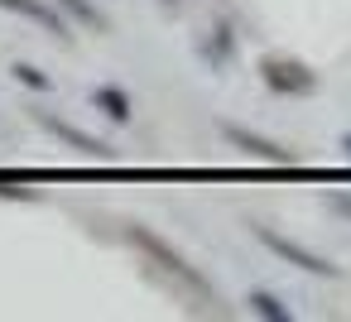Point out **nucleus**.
<instances>
[{
	"mask_svg": "<svg viewBox=\"0 0 351 322\" xmlns=\"http://www.w3.org/2000/svg\"><path fill=\"white\" fill-rule=\"evenodd\" d=\"M125 236H130V245H140V250H145V255H149V260H154L164 274H173L183 288H193V293H207V279H202V274H197V269H193V264H188V260H183L173 245H169V240H159L149 226H130Z\"/></svg>",
	"mask_w": 351,
	"mask_h": 322,
	"instance_id": "nucleus-1",
	"label": "nucleus"
},
{
	"mask_svg": "<svg viewBox=\"0 0 351 322\" xmlns=\"http://www.w3.org/2000/svg\"><path fill=\"white\" fill-rule=\"evenodd\" d=\"M260 77L279 97H308V92H317V73L303 58H265L260 63Z\"/></svg>",
	"mask_w": 351,
	"mask_h": 322,
	"instance_id": "nucleus-2",
	"label": "nucleus"
},
{
	"mask_svg": "<svg viewBox=\"0 0 351 322\" xmlns=\"http://www.w3.org/2000/svg\"><path fill=\"white\" fill-rule=\"evenodd\" d=\"M255 236L279 255V260H289L293 269H308V274H322V279H337V264H327L322 255H313V250H303L298 240H289V236H279V231H269V226H255Z\"/></svg>",
	"mask_w": 351,
	"mask_h": 322,
	"instance_id": "nucleus-3",
	"label": "nucleus"
},
{
	"mask_svg": "<svg viewBox=\"0 0 351 322\" xmlns=\"http://www.w3.org/2000/svg\"><path fill=\"white\" fill-rule=\"evenodd\" d=\"M0 10H10V15H20V20H34V25H44L49 34L68 39V25H63V15L49 5V0H0Z\"/></svg>",
	"mask_w": 351,
	"mask_h": 322,
	"instance_id": "nucleus-4",
	"label": "nucleus"
},
{
	"mask_svg": "<svg viewBox=\"0 0 351 322\" xmlns=\"http://www.w3.org/2000/svg\"><path fill=\"white\" fill-rule=\"evenodd\" d=\"M226 130V140L231 145H245L255 159H265V164H293V154L284 149V145H274V140H265V135H255V130H245V125H221Z\"/></svg>",
	"mask_w": 351,
	"mask_h": 322,
	"instance_id": "nucleus-5",
	"label": "nucleus"
},
{
	"mask_svg": "<svg viewBox=\"0 0 351 322\" xmlns=\"http://www.w3.org/2000/svg\"><path fill=\"white\" fill-rule=\"evenodd\" d=\"M39 125H44V130H53L58 140H68V145H73V149H82V154H97V159H111V149H106L101 140H92V135H82L77 125H68V121H58V116H44V111H39Z\"/></svg>",
	"mask_w": 351,
	"mask_h": 322,
	"instance_id": "nucleus-6",
	"label": "nucleus"
},
{
	"mask_svg": "<svg viewBox=\"0 0 351 322\" xmlns=\"http://www.w3.org/2000/svg\"><path fill=\"white\" fill-rule=\"evenodd\" d=\"M92 106H97L106 121H130V97H125L121 87H111V82L92 92Z\"/></svg>",
	"mask_w": 351,
	"mask_h": 322,
	"instance_id": "nucleus-7",
	"label": "nucleus"
},
{
	"mask_svg": "<svg viewBox=\"0 0 351 322\" xmlns=\"http://www.w3.org/2000/svg\"><path fill=\"white\" fill-rule=\"evenodd\" d=\"M245 303H250V312H255V317H265V322H289V308H284V303H279V293H269V288H255Z\"/></svg>",
	"mask_w": 351,
	"mask_h": 322,
	"instance_id": "nucleus-8",
	"label": "nucleus"
},
{
	"mask_svg": "<svg viewBox=\"0 0 351 322\" xmlns=\"http://www.w3.org/2000/svg\"><path fill=\"white\" fill-rule=\"evenodd\" d=\"M10 73H15V82H25V87H34V92H49V87H53V82H49V73H39L34 63H15Z\"/></svg>",
	"mask_w": 351,
	"mask_h": 322,
	"instance_id": "nucleus-9",
	"label": "nucleus"
},
{
	"mask_svg": "<svg viewBox=\"0 0 351 322\" xmlns=\"http://www.w3.org/2000/svg\"><path fill=\"white\" fill-rule=\"evenodd\" d=\"M58 5H63L68 15H77L82 25H92V29H101V25H106V20L97 15V5H92V0H58Z\"/></svg>",
	"mask_w": 351,
	"mask_h": 322,
	"instance_id": "nucleus-10",
	"label": "nucleus"
},
{
	"mask_svg": "<svg viewBox=\"0 0 351 322\" xmlns=\"http://www.w3.org/2000/svg\"><path fill=\"white\" fill-rule=\"evenodd\" d=\"M332 212H341V216H351V197H346V193H332Z\"/></svg>",
	"mask_w": 351,
	"mask_h": 322,
	"instance_id": "nucleus-11",
	"label": "nucleus"
},
{
	"mask_svg": "<svg viewBox=\"0 0 351 322\" xmlns=\"http://www.w3.org/2000/svg\"><path fill=\"white\" fill-rule=\"evenodd\" d=\"M341 149H346V159H351V135H346V140H341Z\"/></svg>",
	"mask_w": 351,
	"mask_h": 322,
	"instance_id": "nucleus-12",
	"label": "nucleus"
}]
</instances>
